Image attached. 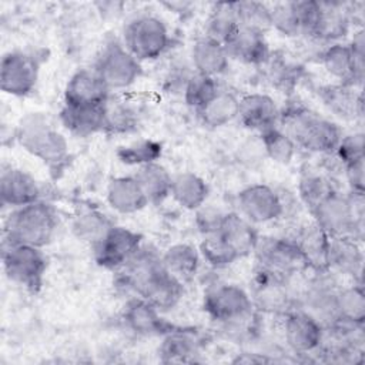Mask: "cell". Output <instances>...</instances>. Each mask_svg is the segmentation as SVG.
<instances>
[{"label":"cell","instance_id":"12","mask_svg":"<svg viewBox=\"0 0 365 365\" xmlns=\"http://www.w3.org/2000/svg\"><path fill=\"white\" fill-rule=\"evenodd\" d=\"M38 71L40 64L31 53L7 51L0 63V87L14 97L29 96L37 84Z\"/></svg>","mask_w":365,"mask_h":365},{"label":"cell","instance_id":"25","mask_svg":"<svg viewBox=\"0 0 365 365\" xmlns=\"http://www.w3.org/2000/svg\"><path fill=\"white\" fill-rule=\"evenodd\" d=\"M351 11L342 1H321V11L311 38L324 43H338L349 31Z\"/></svg>","mask_w":365,"mask_h":365},{"label":"cell","instance_id":"44","mask_svg":"<svg viewBox=\"0 0 365 365\" xmlns=\"http://www.w3.org/2000/svg\"><path fill=\"white\" fill-rule=\"evenodd\" d=\"M201 259H204L212 268H225L234 264L241 257L220 234L204 235L198 245Z\"/></svg>","mask_w":365,"mask_h":365},{"label":"cell","instance_id":"16","mask_svg":"<svg viewBox=\"0 0 365 365\" xmlns=\"http://www.w3.org/2000/svg\"><path fill=\"white\" fill-rule=\"evenodd\" d=\"M325 336L324 327L307 311L292 307L284 314V338L295 354H314Z\"/></svg>","mask_w":365,"mask_h":365},{"label":"cell","instance_id":"27","mask_svg":"<svg viewBox=\"0 0 365 365\" xmlns=\"http://www.w3.org/2000/svg\"><path fill=\"white\" fill-rule=\"evenodd\" d=\"M103 106L63 104L58 113V120L70 134L80 138L91 137L97 133H103V125H104Z\"/></svg>","mask_w":365,"mask_h":365},{"label":"cell","instance_id":"15","mask_svg":"<svg viewBox=\"0 0 365 365\" xmlns=\"http://www.w3.org/2000/svg\"><path fill=\"white\" fill-rule=\"evenodd\" d=\"M328 272L329 271L315 272L317 275L307 284L298 305L301 309L312 315L324 327V329L331 328L338 321L335 309V297L338 288Z\"/></svg>","mask_w":365,"mask_h":365},{"label":"cell","instance_id":"28","mask_svg":"<svg viewBox=\"0 0 365 365\" xmlns=\"http://www.w3.org/2000/svg\"><path fill=\"white\" fill-rule=\"evenodd\" d=\"M190 58L195 73L215 78L228 70L231 60L224 44L208 36L195 40L191 47Z\"/></svg>","mask_w":365,"mask_h":365},{"label":"cell","instance_id":"32","mask_svg":"<svg viewBox=\"0 0 365 365\" xmlns=\"http://www.w3.org/2000/svg\"><path fill=\"white\" fill-rule=\"evenodd\" d=\"M210 194L208 184L202 177L192 171H182L173 175L170 197L184 210L197 211Z\"/></svg>","mask_w":365,"mask_h":365},{"label":"cell","instance_id":"3","mask_svg":"<svg viewBox=\"0 0 365 365\" xmlns=\"http://www.w3.org/2000/svg\"><path fill=\"white\" fill-rule=\"evenodd\" d=\"M57 224L56 210L43 200L13 208L4 220L3 242L44 248L54 238Z\"/></svg>","mask_w":365,"mask_h":365},{"label":"cell","instance_id":"26","mask_svg":"<svg viewBox=\"0 0 365 365\" xmlns=\"http://www.w3.org/2000/svg\"><path fill=\"white\" fill-rule=\"evenodd\" d=\"M106 200L120 214H134L150 204L134 174L111 178L106 190Z\"/></svg>","mask_w":365,"mask_h":365},{"label":"cell","instance_id":"21","mask_svg":"<svg viewBox=\"0 0 365 365\" xmlns=\"http://www.w3.org/2000/svg\"><path fill=\"white\" fill-rule=\"evenodd\" d=\"M224 47L230 58L248 66H264L271 56L265 33L241 24Z\"/></svg>","mask_w":365,"mask_h":365},{"label":"cell","instance_id":"38","mask_svg":"<svg viewBox=\"0 0 365 365\" xmlns=\"http://www.w3.org/2000/svg\"><path fill=\"white\" fill-rule=\"evenodd\" d=\"M335 309L338 321L362 327L365 321V294L362 282L338 288Z\"/></svg>","mask_w":365,"mask_h":365},{"label":"cell","instance_id":"36","mask_svg":"<svg viewBox=\"0 0 365 365\" xmlns=\"http://www.w3.org/2000/svg\"><path fill=\"white\" fill-rule=\"evenodd\" d=\"M240 98L228 90L221 88L205 106L197 110V115L205 127L220 128L238 117Z\"/></svg>","mask_w":365,"mask_h":365},{"label":"cell","instance_id":"41","mask_svg":"<svg viewBox=\"0 0 365 365\" xmlns=\"http://www.w3.org/2000/svg\"><path fill=\"white\" fill-rule=\"evenodd\" d=\"M113 225L114 222L101 211L87 210L74 218L71 230L78 241L87 242L93 247Z\"/></svg>","mask_w":365,"mask_h":365},{"label":"cell","instance_id":"34","mask_svg":"<svg viewBox=\"0 0 365 365\" xmlns=\"http://www.w3.org/2000/svg\"><path fill=\"white\" fill-rule=\"evenodd\" d=\"M161 261L164 268L182 282L191 281L201 262V255L197 247L188 242H177L170 245L163 254Z\"/></svg>","mask_w":365,"mask_h":365},{"label":"cell","instance_id":"14","mask_svg":"<svg viewBox=\"0 0 365 365\" xmlns=\"http://www.w3.org/2000/svg\"><path fill=\"white\" fill-rule=\"evenodd\" d=\"M321 11V3L312 0L285 1L271 7V27L285 37H311Z\"/></svg>","mask_w":365,"mask_h":365},{"label":"cell","instance_id":"37","mask_svg":"<svg viewBox=\"0 0 365 365\" xmlns=\"http://www.w3.org/2000/svg\"><path fill=\"white\" fill-rule=\"evenodd\" d=\"M104 125L106 134H128L137 128L138 114L137 110L125 100L110 98L104 103Z\"/></svg>","mask_w":365,"mask_h":365},{"label":"cell","instance_id":"45","mask_svg":"<svg viewBox=\"0 0 365 365\" xmlns=\"http://www.w3.org/2000/svg\"><path fill=\"white\" fill-rule=\"evenodd\" d=\"M220 90L221 88L215 77L194 71L182 90V97L185 104L197 111L205 106Z\"/></svg>","mask_w":365,"mask_h":365},{"label":"cell","instance_id":"42","mask_svg":"<svg viewBox=\"0 0 365 365\" xmlns=\"http://www.w3.org/2000/svg\"><path fill=\"white\" fill-rule=\"evenodd\" d=\"M332 190H335V187L329 177L317 170L308 168L299 175L298 194L309 211H312Z\"/></svg>","mask_w":365,"mask_h":365},{"label":"cell","instance_id":"24","mask_svg":"<svg viewBox=\"0 0 365 365\" xmlns=\"http://www.w3.org/2000/svg\"><path fill=\"white\" fill-rule=\"evenodd\" d=\"M327 264L328 271H335L362 282L364 252L359 241L349 237L329 238Z\"/></svg>","mask_w":365,"mask_h":365},{"label":"cell","instance_id":"50","mask_svg":"<svg viewBox=\"0 0 365 365\" xmlns=\"http://www.w3.org/2000/svg\"><path fill=\"white\" fill-rule=\"evenodd\" d=\"M364 161H356L344 167V174L349 187V192L364 194L365 192V167Z\"/></svg>","mask_w":365,"mask_h":365},{"label":"cell","instance_id":"7","mask_svg":"<svg viewBox=\"0 0 365 365\" xmlns=\"http://www.w3.org/2000/svg\"><path fill=\"white\" fill-rule=\"evenodd\" d=\"M93 68L98 73L110 91H120L131 87L143 74L138 61L121 41H110L97 54Z\"/></svg>","mask_w":365,"mask_h":365},{"label":"cell","instance_id":"30","mask_svg":"<svg viewBox=\"0 0 365 365\" xmlns=\"http://www.w3.org/2000/svg\"><path fill=\"white\" fill-rule=\"evenodd\" d=\"M308 268L314 272L328 271V248L329 237L315 222L305 225L297 237H294Z\"/></svg>","mask_w":365,"mask_h":365},{"label":"cell","instance_id":"5","mask_svg":"<svg viewBox=\"0 0 365 365\" xmlns=\"http://www.w3.org/2000/svg\"><path fill=\"white\" fill-rule=\"evenodd\" d=\"M121 43L138 61H153L167 51L170 33L158 16L138 14L125 24Z\"/></svg>","mask_w":365,"mask_h":365},{"label":"cell","instance_id":"17","mask_svg":"<svg viewBox=\"0 0 365 365\" xmlns=\"http://www.w3.org/2000/svg\"><path fill=\"white\" fill-rule=\"evenodd\" d=\"M111 96L110 88L91 68H80L71 74L64 88V104L103 106Z\"/></svg>","mask_w":365,"mask_h":365},{"label":"cell","instance_id":"10","mask_svg":"<svg viewBox=\"0 0 365 365\" xmlns=\"http://www.w3.org/2000/svg\"><path fill=\"white\" fill-rule=\"evenodd\" d=\"M254 254L258 267L285 278H291L308 268L294 238L259 237Z\"/></svg>","mask_w":365,"mask_h":365},{"label":"cell","instance_id":"35","mask_svg":"<svg viewBox=\"0 0 365 365\" xmlns=\"http://www.w3.org/2000/svg\"><path fill=\"white\" fill-rule=\"evenodd\" d=\"M150 204H161L170 197L173 175L158 161L137 167L134 174Z\"/></svg>","mask_w":365,"mask_h":365},{"label":"cell","instance_id":"40","mask_svg":"<svg viewBox=\"0 0 365 365\" xmlns=\"http://www.w3.org/2000/svg\"><path fill=\"white\" fill-rule=\"evenodd\" d=\"M258 138L267 158L282 165H288L294 160L298 148L292 138L279 125L264 130L259 133Z\"/></svg>","mask_w":365,"mask_h":365},{"label":"cell","instance_id":"23","mask_svg":"<svg viewBox=\"0 0 365 365\" xmlns=\"http://www.w3.org/2000/svg\"><path fill=\"white\" fill-rule=\"evenodd\" d=\"M237 118L245 128L262 133L278 125L279 107L269 94L250 93L240 98Z\"/></svg>","mask_w":365,"mask_h":365},{"label":"cell","instance_id":"29","mask_svg":"<svg viewBox=\"0 0 365 365\" xmlns=\"http://www.w3.org/2000/svg\"><path fill=\"white\" fill-rule=\"evenodd\" d=\"M217 234L225 238L241 258L254 252L259 238L255 225L242 217L238 211H230L224 214Z\"/></svg>","mask_w":365,"mask_h":365},{"label":"cell","instance_id":"11","mask_svg":"<svg viewBox=\"0 0 365 365\" xmlns=\"http://www.w3.org/2000/svg\"><path fill=\"white\" fill-rule=\"evenodd\" d=\"M143 235L123 225H113L106 235L91 247L97 265L117 271L141 247Z\"/></svg>","mask_w":365,"mask_h":365},{"label":"cell","instance_id":"9","mask_svg":"<svg viewBox=\"0 0 365 365\" xmlns=\"http://www.w3.org/2000/svg\"><path fill=\"white\" fill-rule=\"evenodd\" d=\"M202 308L212 321L221 325L245 318L255 311L250 292L232 282L211 287L204 294Z\"/></svg>","mask_w":365,"mask_h":365},{"label":"cell","instance_id":"31","mask_svg":"<svg viewBox=\"0 0 365 365\" xmlns=\"http://www.w3.org/2000/svg\"><path fill=\"white\" fill-rule=\"evenodd\" d=\"M200 338L194 329L173 327L163 335L158 354L163 362H190L198 354Z\"/></svg>","mask_w":365,"mask_h":365},{"label":"cell","instance_id":"20","mask_svg":"<svg viewBox=\"0 0 365 365\" xmlns=\"http://www.w3.org/2000/svg\"><path fill=\"white\" fill-rule=\"evenodd\" d=\"M321 63L339 84L356 88L364 81L365 66L355 60L348 43L338 41L327 44L321 53Z\"/></svg>","mask_w":365,"mask_h":365},{"label":"cell","instance_id":"22","mask_svg":"<svg viewBox=\"0 0 365 365\" xmlns=\"http://www.w3.org/2000/svg\"><path fill=\"white\" fill-rule=\"evenodd\" d=\"M182 295L184 282L171 275L161 264L145 281L137 297L147 299L161 312H167L180 304Z\"/></svg>","mask_w":365,"mask_h":365},{"label":"cell","instance_id":"46","mask_svg":"<svg viewBox=\"0 0 365 365\" xmlns=\"http://www.w3.org/2000/svg\"><path fill=\"white\" fill-rule=\"evenodd\" d=\"M163 153V145L154 140H140L117 150V158L127 165H144L158 161Z\"/></svg>","mask_w":365,"mask_h":365},{"label":"cell","instance_id":"1","mask_svg":"<svg viewBox=\"0 0 365 365\" xmlns=\"http://www.w3.org/2000/svg\"><path fill=\"white\" fill-rule=\"evenodd\" d=\"M279 127L292 138L297 148L314 154H334L341 137V128L298 101L279 108Z\"/></svg>","mask_w":365,"mask_h":365},{"label":"cell","instance_id":"8","mask_svg":"<svg viewBox=\"0 0 365 365\" xmlns=\"http://www.w3.org/2000/svg\"><path fill=\"white\" fill-rule=\"evenodd\" d=\"M250 297L257 312L284 315L294 307L289 278L261 267L251 279Z\"/></svg>","mask_w":365,"mask_h":365},{"label":"cell","instance_id":"18","mask_svg":"<svg viewBox=\"0 0 365 365\" xmlns=\"http://www.w3.org/2000/svg\"><path fill=\"white\" fill-rule=\"evenodd\" d=\"M0 200L6 207L19 208L41 200L38 181L27 171L16 167H3L0 173Z\"/></svg>","mask_w":365,"mask_h":365},{"label":"cell","instance_id":"33","mask_svg":"<svg viewBox=\"0 0 365 365\" xmlns=\"http://www.w3.org/2000/svg\"><path fill=\"white\" fill-rule=\"evenodd\" d=\"M322 104L339 118L354 120L362 115V96L354 87L344 84H328L318 88Z\"/></svg>","mask_w":365,"mask_h":365},{"label":"cell","instance_id":"2","mask_svg":"<svg viewBox=\"0 0 365 365\" xmlns=\"http://www.w3.org/2000/svg\"><path fill=\"white\" fill-rule=\"evenodd\" d=\"M19 144L44 163L51 173L61 171L68 163V143L43 113H29L16 127Z\"/></svg>","mask_w":365,"mask_h":365},{"label":"cell","instance_id":"6","mask_svg":"<svg viewBox=\"0 0 365 365\" xmlns=\"http://www.w3.org/2000/svg\"><path fill=\"white\" fill-rule=\"evenodd\" d=\"M1 259L6 277L11 282L33 294L40 291L48 265L43 248L3 242Z\"/></svg>","mask_w":365,"mask_h":365},{"label":"cell","instance_id":"49","mask_svg":"<svg viewBox=\"0 0 365 365\" xmlns=\"http://www.w3.org/2000/svg\"><path fill=\"white\" fill-rule=\"evenodd\" d=\"M225 212L220 211V210H214V208H204V205L201 208L197 210V220L195 224L200 230V232L202 235H208V234H215L221 225L222 217Z\"/></svg>","mask_w":365,"mask_h":365},{"label":"cell","instance_id":"19","mask_svg":"<svg viewBox=\"0 0 365 365\" xmlns=\"http://www.w3.org/2000/svg\"><path fill=\"white\" fill-rule=\"evenodd\" d=\"M163 312L151 302L141 297H133L127 301L123 309V321L125 327L137 335L154 336L164 335L174 325L165 321Z\"/></svg>","mask_w":365,"mask_h":365},{"label":"cell","instance_id":"4","mask_svg":"<svg viewBox=\"0 0 365 365\" xmlns=\"http://www.w3.org/2000/svg\"><path fill=\"white\" fill-rule=\"evenodd\" d=\"M314 222L329 238L349 237L356 241L364 235V194L332 190L312 211Z\"/></svg>","mask_w":365,"mask_h":365},{"label":"cell","instance_id":"13","mask_svg":"<svg viewBox=\"0 0 365 365\" xmlns=\"http://www.w3.org/2000/svg\"><path fill=\"white\" fill-rule=\"evenodd\" d=\"M238 212L254 225L268 224L284 214V200L268 184L257 182L244 187L237 194Z\"/></svg>","mask_w":365,"mask_h":365},{"label":"cell","instance_id":"43","mask_svg":"<svg viewBox=\"0 0 365 365\" xmlns=\"http://www.w3.org/2000/svg\"><path fill=\"white\" fill-rule=\"evenodd\" d=\"M264 66H267L269 83L282 93L291 91L301 77V67L285 54L271 53L268 61Z\"/></svg>","mask_w":365,"mask_h":365},{"label":"cell","instance_id":"39","mask_svg":"<svg viewBox=\"0 0 365 365\" xmlns=\"http://www.w3.org/2000/svg\"><path fill=\"white\" fill-rule=\"evenodd\" d=\"M238 27L240 20L235 1L217 3L214 4L207 20L205 36L217 40L221 44H225L234 36Z\"/></svg>","mask_w":365,"mask_h":365},{"label":"cell","instance_id":"48","mask_svg":"<svg viewBox=\"0 0 365 365\" xmlns=\"http://www.w3.org/2000/svg\"><path fill=\"white\" fill-rule=\"evenodd\" d=\"M334 155L338 158L342 168L352 163L365 160L364 133L358 131V133H351V134L342 135L335 151H334Z\"/></svg>","mask_w":365,"mask_h":365},{"label":"cell","instance_id":"47","mask_svg":"<svg viewBox=\"0 0 365 365\" xmlns=\"http://www.w3.org/2000/svg\"><path fill=\"white\" fill-rule=\"evenodd\" d=\"M241 26L265 33L271 27V7L261 1H235Z\"/></svg>","mask_w":365,"mask_h":365}]
</instances>
